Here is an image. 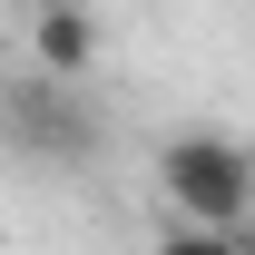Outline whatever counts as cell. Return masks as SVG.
I'll return each instance as SVG.
<instances>
[{
	"mask_svg": "<svg viewBox=\"0 0 255 255\" xmlns=\"http://www.w3.org/2000/svg\"><path fill=\"white\" fill-rule=\"evenodd\" d=\"M157 196L187 246H226V236L255 226V157L216 128H177L157 147Z\"/></svg>",
	"mask_w": 255,
	"mask_h": 255,
	"instance_id": "obj_1",
	"label": "cell"
},
{
	"mask_svg": "<svg viewBox=\"0 0 255 255\" xmlns=\"http://www.w3.org/2000/svg\"><path fill=\"white\" fill-rule=\"evenodd\" d=\"M0 137L39 167H89L108 137H98V108L79 98V79H0Z\"/></svg>",
	"mask_w": 255,
	"mask_h": 255,
	"instance_id": "obj_2",
	"label": "cell"
},
{
	"mask_svg": "<svg viewBox=\"0 0 255 255\" xmlns=\"http://www.w3.org/2000/svg\"><path fill=\"white\" fill-rule=\"evenodd\" d=\"M30 59L49 69V79H89V59H98L89 0H39V10H30Z\"/></svg>",
	"mask_w": 255,
	"mask_h": 255,
	"instance_id": "obj_3",
	"label": "cell"
}]
</instances>
